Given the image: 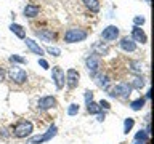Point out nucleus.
Returning <instances> with one entry per match:
<instances>
[{
    "label": "nucleus",
    "mask_w": 154,
    "mask_h": 144,
    "mask_svg": "<svg viewBox=\"0 0 154 144\" xmlns=\"http://www.w3.org/2000/svg\"><path fill=\"white\" fill-rule=\"evenodd\" d=\"M128 70L135 75H141L143 74V62L141 61H130L128 62Z\"/></svg>",
    "instance_id": "nucleus-18"
},
{
    "label": "nucleus",
    "mask_w": 154,
    "mask_h": 144,
    "mask_svg": "<svg viewBox=\"0 0 154 144\" xmlns=\"http://www.w3.org/2000/svg\"><path fill=\"white\" fill-rule=\"evenodd\" d=\"M87 37H88V32L85 29H80V27H71L64 32V42L66 43H79V42H84Z\"/></svg>",
    "instance_id": "nucleus-1"
},
{
    "label": "nucleus",
    "mask_w": 154,
    "mask_h": 144,
    "mask_svg": "<svg viewBox=\"0 0 154 144\" xmlns=\"http://www.w3.org/2000/svg\"><path fill=\"white\" fill-rule=\"evenodd\" d=\"M91 50H93V55L101 58V56H106L109 53V45L104 42H95L93 46H91Z\"/></svg>",
    "instance_id": "nucleus-15"
},
{
    "label": "nucleus",
    "mask_w": 154,
    "mask_h": 144,
    "mask_svg": "<svg viewBox=\"0 0 154 144\" xmlns=\"http://www.w3.org/2000/svg\"><path fill=\"white\" fill-rule=\"evenodd\" d=\"M35 37H38L42 42H55L56 38V34L55 31H51V29H38V31H35Z\"/></svg>",
    "instance_id": "nucleus-13"
},
{
    "label": "nucleus",
    "mask_w": 154,
    "mask_h": 144,
    "mask_svg": "<svg viewBox=\"0 0 154 144\" xmlns=\"http://www.w3.org/2000/svg\"><path fill=\"white\" fill-rule=\"evenodd\" d=\"M47 53H50L51 56H60L61 55V50L56 46H47Z\"/></svg>",
    "instance_id": "nucleus-28"
},
{
    "label": "nucleus",
    "mask_w": 154,
    "mask_h": 144,
    "mask_svg": "<svg viewBox=\"0 0 154 144\" xmlns=\"http://www.w3.org/2000/svg\"><path fill=\"white\" fill-rule=\"evenodd\" d=\"M119 46H120V50H124L125 53H133L135 50H137V43H135L130 37H122L120 38Z\"/></svg>",
    "instance_id": "nucleus-14"
},
{
    "label": "nucleus",
    "mask_w": 154,
    "mask_h": 144,
    "mask_svg": "<svg viewBox=\"0 0 154 144\" xmlns=\"http://www.w3.org/2000/svg\"><path fill=\"white\" fill-rule=\"evenodd\" d=\"M38 13H40V8L35 3H27L23 10L24 18H35V16H38Z\"/></svg>",
    "instance_id": "nucleus-16"
},
{
    "label": "nucleus",
    "mask_w": 154,
    "mask_h": 144,
    "mask_svg": "<svg viewBox=\"0 0 154 144\" xmlns=\"http://www.w3.org/2000/svg\"><path fill=\"white\" fill-rule=\"evenodd\" d=\"M5 77H7V72H5L2 67H0V82H3V80H5Z\"/></svg>",
    "instance_id": "nucleus-34"
},
{
    "label": "nucleus",
    "mask_w": 154,
    "mask_h": 144,
    "mask_svg": "<svg viewBox=\"0 0 154 144\" xmlns=\"http://www.w3.org/2000/svg\"><path fill=\"white\" fill-rule=\"evenodd\" d=\"M85 67L87 70H88V74L93 77V79H96L98 77V72L101 70V58L96 56V55H88L85 59Z\"/></svg>",
    "instance_id": "nucleus-5"
},
{
    "label": "nucleus",
    "mask_w": 154,
    "mask_h": 144,
    "mask_svg": "<svg viewBox=\"0 0 154 144\" xmlns=\"http://www.w3.org/2000/svg\"><path fill=\"white\" fill-rule=\"evenodd\" d=\"M130 86H132V90L135 88V90H141L143 86H144V79L141 75H135L132 80H130V83H128Z\"/></svg>",
    "instance_id": "nucleus-19"
},
{
    "label": "nucleus",
    "mask_w": 154,
    "mask_h": 144,
    "mask_svg": "<svg viewBox=\"0 0 154 144\" xmlns=\"http://www.w3.org/2000/svg\"><path fill=\"white\" fill-rule=\"evenodd\" d=\"M79 110H80V107H79V104H75V103H72V104H69V107H67V115H77L79 114Z\"/></svg>",
    "instance_id": "nucleus-27"
},
{
    "label": "nucleus",
    "mask_w": 154,
    "mask_h": 144,
    "mask_svg": "<svg viewBox=\"0 0 154 144\" xmlns=\"http://www.w3.org/2000/svg\"><path fill=\"white\" fill-rule=\"evenodd\" d=\"M108 93L111 98H120V99H125L132 94V86L128 85V82H119L117 85H114L112 88L108 90Z\"/></svg>",
    "instance_id": "nucleus-2"
},
{
    "label": "nucleus",
    "mask_w": 154,
    "mask_h": 144,
    "mask_svg": "<svg viewBox=\"0 0 154 144\" xmlns=\"http://www.w3.org/2000/svg\"><path fill=\"white\" fill-rule=\"evenodd\" d=\"M38 64H40L43 69H50V66H48V62L43 59V58H38Z\"/></svg>",
    "instance_id": "nucleus-32"
},
{
    "label": "nucleus",
    "mask_w": 154,
    "mask_h": 144,
    "mask_svg": "<svg viewBox=\"0 0 154 144\" xmlns=\"http://www.w3.org/2000/svg\"><path fill=\"white\" fill-rule=\"evenodd\" d=\"M10 62H13V64H26V58L19 56V55H11L10 56Z\"/></svg>",
    "instance_id": "nucleus-26"
},
{
    "label": "nucleus",
    "mask_w": 154,
    "mask_h": 144,
    "mask_svg": "<svg viewBox=\"0 0 154 144\" xmlns=\"http://www.w3.org/2000/svg\"><path fill=\"white\" fill-rule=\"evenodd\" d=\"M79 79H80V74L77 69H67L66 70V85L69 90H74L77 88L79 85Z\"/></svg>",
    "instance_id": "nucleus-8"
},
{
    "label": "nucleus",
    "mask_w": 154,
    "mask_h": 144,
    "mask_svg": "<svg viewBox=\"0 0 154 144\" xmlns=\"http://www.w3.org/2000/svg\"><path fill=\"white\" fill-rule=\"evenodd\" d=\"M93 101V91H90V90H87L85 91V104H88Z\"/></svg>",
    "instance_id": "nucleus-30"
},
{
    "label": "nucleus",
    "mask_w": 154,
    "mask_h": 144,
    "mask_svg": "<svg viewBox=\"0 0 154 144\" xmlns=\"http://www.w3.org/2000/svg\"><path fill=\"white\" fill-rule=\"evenodd\" d=\"M7 75H8V79L11 80L13 83H16V85H23V83H26V82H27L26 70H24L23 67L16 66V64H13L11 67H10L8 72H7Z\"/></svg>",
    "instance_id": "nucleus-3"
},
{
    "label": "nucleus",
    "mask_w": 154,
    "mask_h": 144,
    "mask_svg": "<svg viewBox=\"0 0 154 144\" xmlns=\"http://www.w3.org/2000/svg\"><path fill=\"white\" fill-rule=\"evenodd\" d=\"M56 133H58V128H56V125H51L50 128H48V131L47 133H43L40 134V136H34L29 139V144H42V142H47V141H50V139L53 136H56Z\"/></svg>",
    "instance_id": "nucleus-6"
},
{
    "label": "nucleus",
    "mask_w": 154,
    "mask_h": 144,
    "mask_svg": "<svg viewBox=\"0 0 154 144\" xmlns=\"http://www.w3.org/2000/svg\"><path fill=\"white\" fill-rule=\"evenodd\" d=\"M104 118H106V114H104V112H100V114H96V120H98V122H103Z\"/></svg>",
    "instance_id": "nucleus-33"
},
{
    "label": "nucleus",
    "mask_w": 154,
    "mask_h": 144,
    "mask_svg": "<svg viewBox=\"0 0 154 144\" xmlns=\"http://www.w3.org/2000/svg\"><path fill=\"white\" fill-rule=\"evenodd\" d=\"M144 21H146V19H144L143 16H135V18H133V26L141 27L143 24H144Z\"/></svg>",
    "instance_id": "nucleus-29"
},
{
    "label": "nucleus",
    "mask_w": 154,
    "mask_h": 144,
    "mask_svg": "<svg viewBox=\"0 0 154 144\" xmlns=\"http://www.w3.org/2000/svg\"><path fill=\"white\" fill-rule=\"evenodd\" d=\"M98 104H100V107H101V110H103V109H104V110H108V109L111 107V106H109V103H108V101H104V99H101V101H100Z\"/></svg>",
    "instance_id": "nucleus-31"
},
{
    "label": "nucleus",
    "mask_w": 154,
    "mask_h": 144,
    "mask_svg": "<svg viewBox=\"0 0 154 144\" xmlns=\"http://www.w3.org/2000/svg\"><path fill=\"white\" fill-rule=\"evenodd\" d=\"M10 31H11L14 35H16L18 38H26V29H24L21 24H16V22H11L10 24Z\"/></svg>",
    "instance_id": "nucleus-17"
},
{
    "label": "nucleus",
    "mask_w": 154,
    "mask_h": 144,
    "mask_svg": "<svg viewBox=\"0 0 154 144\" xmlns=\"http://www.w3.org/2000/svg\"><path fill=\"white\" fill-rule=\"evenodd\" d=\"M120 34V29L117 26H108L106 29H103V32H101V38H103L104 42H114L116 38L119 37Z\"/></svg>",
    "instance_id": "nucleus-9"
},
{
    "label": "nucleus",
    "mask_w": 154,
    "mask_h": 144,
    "mask_svg": "<svg viewBox=\"0 0 154 144\" xmlns=\"http://www.w3.org/2000/svg\"><path fill=\"white\" fill-rule=\"evenodd\" d=\"M133 144H144V142H140V141H135Z\"/></svg>",
    "instance_id": "nucleus-35"
},
{
    "label": "nucleus",
    "mask_w": 154,
    "mask_h": 144,
    "mask_svg": "<svg viewBox=\"0 0 154 144\" xmlns=\"http://www.w3.org/2000/svg\"><path fill=\"white\" fill-rule=\"evenodd\" d=\"M34 131V125L29 122V120H19V122L13 127V134L16 138H27L31 136Z\"/></svg>",
    "instance_id": "nucleus-4"
},
{
    "label": "nucleus",
    "mask_w": 154,
    "mask_h": 144,
    "mask_svg": "<svg viewBox=\"0 0 154 144\" xmlns=\"http://www.w3.org/2000/svg\"><path fill=\"white\" fill-rule=\"evenodd\" d=\"M24 43H26V46L29 48V51L31 53H34V55H37L38 58H42L43 56V53H45V50H43V48L38 45V43L34 40V38H24Z\"/></svg>",
    "instance_id": "nucleus-12"
},
{
    "label": "nucleus",
    "mask_w": 154,
    "mask_h": 144,
    "mask_svg": "<svg viewBox=\"0 0 154 144\" xmlns=\"http://www.w3.org/2000/svg\"><path fill=\"white\" fill-rule=\"evenodd\" d=\"M135 141H140V142L148 144V142H149V133H146L144 130H140V131L135 134Z\"/></svg>",
    "instance_id": "nucleus-23"
},
{
    "label": "nucleus",
    "mask_w": 154,
    "mask_h": 144,
    "mask_svg": "<svg viewBox=\"0 0 154 144\" xmlns=\"http://www.w3.org/2000/svg\"><path fill=\"white\" fill-rule=\"evenodd\" d=\"M96 83H98L103 90H109V83H111V77L108 74H101L98 77V80H96Z\"/></svg>",
    "instance_id": "nucleus-20"
},
{
    "label": "nucleus",
    "mask_w": 154,
    "mask_h": 144,
    "mask_svg": "<svg viewBox=\"0 0 154 144\" xmlns=\"http://www.w3.org/2000/svg\"><path fill=\"white\" fill-rule=\"evenodd\" d=\"M82 3H84L90 11H93V13L100 11V2L98 0H82Z\"/></svg>",
    "instance_id": "nucleus-21"
},
{
    "label": "nucleus",
    "mask_w": 154,
    "mask_h": 144,
    "mask_svg": "<svg viewBox=\"0 0 154 144\" xmlns=\"http://www.w3.org/2000/svg\"><path fill=\"white\" fill-rule=\"evenodd\" d=\"M133 125H135V120H133V118H130V117L125 118V120H124V133L128 134V131L133 128Z\"/></svg>",
    "instance_id": "nucleus-25"
},
{
    "label": "nucleus",
    "mask_w": 154,
    "mask_h": 144,
    "mask_svg": "<svg viewBox=\"0 0 154 144\" xmlns=\"http://www.w3.org/2000/svg\"><path fill=\"white\" fill-rule=\"evenodd\" d=\"M132 40L135 42V43H148V35H146V32L143 31L141 27H137V26H133L132 27Z\"/></svg>",
    "instance_id": "nucleus-10"
},
{
    "label": "nucleus",
    "mask_w": 154,
    "mask_h": 144,
    "mask_svg": "<svg viewBox=\"0 0 154 144\" xmlns=\"http://www.w3.org/2000/svg\"><path fill=\"white\" fill-rule=\"evenodd\" d=\"M144 104H146V99L140 96L138 99H135V101L130 103V109H132V110H141L144 107Z\"/></svg>",
    "instance_id": "nucleus-22"
},
{
    "label": "nucleus",
    "mask_w": 154,
    "mask_h": 144,
    "mask_svg": "<svg viewBox=\"0 0 154 144\" xmlns=\"http://www.w3.org/2000/svg\"><path fill=\"white\" fill-rule=\"evenodd\" d=\"M38 109L40 110H48V109H53L56 107V98L55 96H43V98L38 99Z\"/></svg>",
    "instance_id": "nucleus-11"
},
{
    "label": "nucleus",
    "mask_w": 154,
    "mask_h": 144,
    "mask_svg": "<svg viewBox=\"0 0 154 144\" xmlns=\"http://www.w3.org/2000/svg\"><path fill=\"white\" fill-rule=\"evenodd\" d=\"M87 110H88V114H93V115H96V114H100V112H101V107H100V104H98V103L91 101V103L87 104Z\"/></svg>",
    "instance_id": "nucleus-24"
},
{
    "label": "nucleus",
    "mask_w": 154,
    "mask_h": 144,
    "mask_svg": "<svg viewBox=\"0 0 154 144\" xmlns=\"http://www.w3.org/2000/svg\"><path fill=\"white\" fill-rule=\"evenodd\" d=\"M51 79L53 82H55V86H56V90H61V88H64V85H66V74H64V70L61 69V67H53L51 69Z\"/></svg>",
    "instance_id": "nucleus-7"
}]
</instances>
